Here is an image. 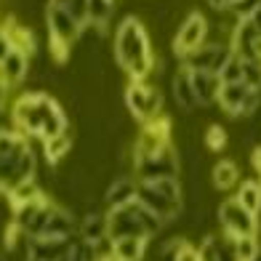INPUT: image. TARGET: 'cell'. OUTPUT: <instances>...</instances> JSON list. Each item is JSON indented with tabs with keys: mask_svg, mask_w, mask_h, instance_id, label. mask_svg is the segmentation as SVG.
Instances as JSON below:
<instances>
[{
	"mask_svg": "<svg viewBox=\"0 0 261 261\" xmlns=\"http://www.w3.org/2000/svg\"><path fill=\"white\" fill-rule=\"evenodd\" d=\"M115 59L134 80H144L155 69L149 38L136 16H125L115 32Z\"/></svg>",
	"mask_w": 261,
	"mask_h": 261,
	"instance_id": "1",
	"label": "cell"
},
{
	"mask_svg": "<svg viewBox=\"0 0 261 261\" xmlns=\"http://www.w3.org/2000/svg\"><path fill=\"white\" fill-rule=\"evenodd\" d=\"M45 21H48V38H51V56L56 59V64H64L67 56H69V48L77 43L80 32H83V21H77L69 11L59 8V6H51L48 3V11H45Z\"/></svg>",
	"mask_w": 261,
	"mask_h": 261,
	"instance_id": "2",
	"label": "cell"
},
{
	"mask_svg": "<svg viewBox=\"0 0 261 261\" xmlns=\"http://www.w3.org/2000/svg\"><path fill=\"white\" fill-rule=\"evenodd\" d=\"M234 54V48H232V43H203L200 48H195L192 54H187L181 62H184V67L187 69H192V72H221V67L229 62V56Z\"/></svg>",
	"mask_w": 261,
	"mask_h": 261,
	"instance_id": "3",
	"label": "cell"
},
{
	"mask_svg": "<svg viewBox=\"0 0 261 261\" xmlns=\"http://www.w3.org/2000/svg\"><path fill=\"white\" fill-rule=\"evenodd\" d=\"M125 104H128V110L136 120L149 123L160 115L163 99H160V91L147 86L144 80H130V86L125 91Z\"/></svg>",
	"mask_w": 261,
	"mask_h": 261,
	"instance_id": "4",
	"label": "cell"
},
{
	"mask_svg": "<svg viewBox=\"0 0 261 261\" xmlns=\"http://www.w3.org/2000/svg\"><path fill=\"white\" fill-rule=\"evenodd\" d=\"M219 221H221V229L232 234V237H251L258 232V219L256 213H251L245 205H240L237 197L224 200L221 208H219Z\"/></svg>",
	"mask_w": 261,
	"mask_h": 261,
	"instance_id": "5",
	"label": "cell"
},
{
	"mask_svg": "<svg viewBox=\"0 0 261 261\" xmlns=\"http://www.w3.org/2000/svg\"><path fill=\"white\" fill-rule=\"evenodd\" d=\"M205 40H208V19L203 14H197V11H192V14H187V19L181 21V27L173 38V54L184 59L187 54L200 48Z\"/></svg>",
	"mask_w": 261,
	"mask_h": 261,
	"instance_id": "6",
	"label": "cell"
},
{
	"mask_svg": "<svg viewBox=\"0 0 261 261\" xmlns=\"http://www.w3.org/2000/svg\"><path fill=\"white\" fill-rule=\"evenodd\" d=\"M136 163V171L141 176V181L147 179H163V176H176L179 173V155L176 149L168 144L163 147L155 155H147V158H134Z\"/></svg>",
	"mask_w": 261,
	"mask_h": 261,
	"instance_id": "7",
	"label": "cell"
},
{
	"mask_svg": "<svg viewBox=\"0 0 261 261\" xmlns=\"http://www.w3.org/2000/svg\"><path fill=\"white\" fill-rule=\"evenodd\" d=\"M171 123L165 120H149L144 128H141V134L136 139V147H134V158H147V155H155L160 152L163 147L171 144Z\"/></svg>",
	"mask_w": 261,
	"mask_h": 261,
	"instance_id": "8",
	"label": "cell"
},
{
	"mask_svg": "<svg viewBox=\"0 0 261 261\" xmlns=\"http://www.w3.org/2000/svg\"><path fill=\"white\" fill-rule=\"evenodd\" d=\"M256 88L253 86H248L245 80H237V83H221V88H219V107L227 115L232 117H243L245 112V101L248 96H251Z\"/></svg>",
	"mask_w": 261,
	"mask_h": 261,
	"instance_id": "9",
	"label": "cell"
},
{
	"mask_svg": "<svg viewBox=\"0 0 261 261\" xmlns=\"http://www.w3.org/2000/svg\"><path fill=\"white\" fill-rule=\"evenodd\" d=\"M77 232L83 237V243L96 245L104 237H110V219H107V213H101V211H88L86 216H83V221L77 224Z\"/></svg>",
	"mask_w": 261,
	"mask_h": 261,
	"instance_id": "10",
	"label": "cell"
},
{
	"mask_svg": "<svg viewBox=\"0 0 261 261\" xmlns=\"http://www.w3.org/2000/svg\"><path fill=\"white\" fill-rule=\"evenodd\" d=\"M189 77H192V88H195V96H197L200 107H211L219 101L221 77L216 72H192L189 69Z\"/></svg>",
	"mask_w": 261,
	"mask_h": 261,
	"instance_id": "11",
	"label": "cell"
},
{
	"mask_svg": "<svg viewBox=\"0 0 261 261\" xmlns=\"http://www.w3.org/2000/svg\"><path fill=\"white\" fill-rule=\"evenodd\" d=\"M27 69H30V59L24 51L14 48L3 62H0V77H3V83L11 88V86H19L21 80L27 77Z\"/></svg>",
	"mask_w": 261,
	"mask_h": 261,
	"instance_id": "12",
	"label": "cell"
},
{
	"mask_svg": "<svg viewBox=\"0 0 261 261\" xmlns=\"http://www.w3.org/2000/svg\"><path fill=\"white\" fill-rule=\"evenodd\" d=\"M171 91H173V99H176V104H179L181 110L189 112V110H195V107H200V101L195 96V88H192V77H189V69L184 64L176 69Z\"/></svg>",
	"mask_w": 261,
	"mask_h": 261,
	"instance_id": "13",
	"label": "cell"
},
{
	"mask_svg": "<svg viewBox=\"0 0 261 261\" xmlns=\"http://www.w3.org/2000/svg\"><path fill=\"white\" fill-rule=\"evenodd\" d=\"M136 197H139V184H134L130 179L120 176V179H115L110 187H107L104 203L110 205V208H123V205H128V203H134Z\"/></svg>",
	"mask_w": 261,
	"mask_h": 261,
	"instance_id": "14",
	"label": "cell"
},
{
	"mask_svg": "<svg viewBox=\"0 0 261 261\" xmlns=\"http://www.w3.org/2000/svg\"><path fill=\"white\" fill-rule=\"evenodd\" d=\"M147 237H117L112 240V258L115 261H141L147 251Z\"/></svg>",
	"mask_w": 261,
	"mask_h": 261,
	"instance_id": "15",
	"label": "cell"
},
{
	"mask_svg": "<svg viewBox=\"0 0 261 261\" xmlns=\"http://www.w3.org/2000/svg\"><path fill=\"white\" fill-rule=\"evenodd\" d=\"M237 179H240V168L232 160H221L213 165V187L221 189V192H229V189L237 187Z\"/></svg>",
	"mask_w": 261,
	"mask_h": 261,
	"instance_id": "16",
	"label": "cell"
},
{
	"mask_svg": "<svg viewBox=\"0 0 261 261\" xmlns=\"http://www.w3.org/2000/svg\"><path fill=\"white\" fill-rule=\"evenodd\" d=\"M234 197L251 213H258L261 211V181H243Z\"/></svg>",
	"mask_w": 261,
	"mask_h": 261,
	"instance_id": "17",
	"label": "cell"
},
{
	"mask_svg": "<svg viewBox=\"0 0 261 261\" xmlns=\"http://www.w3.org/2000/svg\"><path fill=\"white\" fill-rule=\"evenodd\" d=\"M43 144H45V158H48V163L56 165L62 158L69 155V147H72V141L67 139V134H59V136H54V139H45Z\"/></svg>",
	"mask_w": 261,
	"mask_h": 261,
	"instance_id": "18",
	"label": "cell"
},
{
	"mask_svg": "<svg viewBox=\"0 0 261 261\" xmlns=\"http://www.w3.org/2000/svg\"><path fill=\"white\" fill-rule=\"evenodd\" d=\"M258 251H261V245H258V240H256V234H251V237H234L237 261H253Z\"/></svg>",
	"mask_w": 261,
	"mask_h": 261,
	"instance_id": "19",
	"label": "cell"
},
{
	"mask_svg": "<svg viewBox=\"0 0 261 261\" xmlns=\"http://www.w3.org/2000/svg\"><path fill=\"white\" fill-rule=\"evenodd\" d=\"M40 195H43V192H38L35 181H21V184H16V187L8 192V200H11V203H14V208H16V205H21V203H30V200L40 197Z\"/></svg>",
	"mask_w": 261,
	"mask_h": 261,
	"instance_id": "20",
	"label": "cell"
},
{
	"mask_svg": "<svg viewBox=\"0 0 261 261\" xmlns=\"http://www.w3.org/2000/svg\"><path fill=\"white\" fill-rule=\"evenodd\" d=\"M51 6H59V8L69 11L77 21L88 24V6H91V0H51Z\"/></svg>",
	"mask_w": 261,
	"mask_h": 261,
	"instance_id": "21",
	"label": "cell"
},
{
	"mask_svg": "<svg viewBox=\"0 0 261 261\" xmlns=\"http://www.w3.org/2000/svg\"><path fill=\"white\" fill-rule=\"evenodd\" d=\"M243 64H245V59L240 54H232L229 62L224 64L221 72H219L221 83H237V80H243Z\"/></svg>",
	"mask_w": 261,
	"mask_h": 261,
	"instance_id": "22",
	"label": "cell"
},
{
	"mask_svg": "<svg viewBox=\"0 0 261 261\" xmlns=\"http://www.w3.org/2000/svg\"><path fill=\"white\" fill-rule=\"evenodd\" d=\"M205 147L211 152H221L224 147H227V130H224V125H219V123L208 125V130H205Z\"/></svg>",
	"mask_w": 261,
	"mask_h": 261,
	"instance_id": "23",
	"label": "cell"
},
{
	"mask_svg": "<svg viewBox=\"0 0 261 261\" xmlns=\"http://www.w3.org/2000/svg\"><path fill=\"white\" fill-rule=\"evenodd\" d=\"M184 245H187V240H171V243H165L158 261H176V258H179V253L184 251Z\"/></svg>",
	"mask_w": 261,
	"mask_h": 261,
	"instance_id": "24",
	"label": "cell"
},
{
	"mask_svg": "<svg viewBox=\"0 0 261 261\" xmlns=\"http://www.w3.org/2000/svg\"><path fill=\"white\" fill-rule=\"evenodd\" d=\"M14 51V43H11V35L6 32V27H0V62Z\"/></svg>",
	"mask_w": 261,
	"mask_h": 261,
	"instance_id": "25",
	"label": "cell"
},
{
	"mask_svg": "<svg viewBox=\"0 0 261 261\" xmlns=\"http://www.w3.org/2000/svg\"><path fill=\"white\" fill-rule=\"evenodd\" d=\"M176 261H203V253H200V248H195V245H184V251L179 253V258Z\"/></svg>",
	"mask_w": 261,
	"mask_h": 261,
	"instance_id": "26",
	"label": "cell"
},
{
	"mask_svg": "<svg viewBox=\"0 0 261 261\" xmlns=\"http://www.w3.org/2000/svg\"><path fill=\"white\" fill-rule=\"evenodd\" d=\"M213 11H229V0H205Z\"/></svg>",
	"mask_w": 261,
	"mask_h": 261,
	"instance_id": "27",
	"label": "cell"
},
{
	"mask_svg": "<svg viewBox=\"0 0 261 261\" xmlns=\"http://www.w3.org/2000/svg\"><path fill=\"white\" fill-rule=\"evenodd\" d=\"M253 165H256V171L261 173V147L253 149Z\"/></svg>",
	"mask_w": 261,
	"mask_h": 261,
	"instance_id": "28",
	"label": "cell"
},
{
	"mask_svg": "<svg viewBox=\"0 0 261 261\" xmlns=\"http://www.w3.org/2000/svg\"><path fill=\"white\" fill-rule=\"evenodd\" d=\"M110 3H115V6H117V0H110Z\"/></svg>",
	"mask_w": 261,
	"mask_h": 261,
	"instance_id": "29",
	"label": "cell"
}]
</instances>
